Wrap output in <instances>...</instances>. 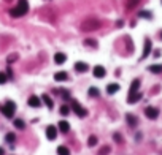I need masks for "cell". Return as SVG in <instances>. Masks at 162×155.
<instances>
[{"instance_id":"1","label":"cell","mask_w":162,"mask_h":155,"mask_svg":"<svg viewBox=\"0 0 162 155\" xmlns=\"http://www.w3.org/2000/svg\"><path fill=\"white\" fill-rule=\"evenodd\" d=\"M27 11H29V3H27V0H19L18 6L10 10V15H11L13 18H21V16L25 15Z\"/></svg>"},{"instance_id":"2","label":"cell","mask_w":162,"mask_h":155,"mask_svg":"<svg viewBox=\"0 0 162 155\" xmlns=\"http://www.w3.org/2000/svg\"><path fill=\"white\" fill-rule=\"evenodd\" d=\"M0 109H2V112H3V116L5 117H8V119H11L13 116H15V111H16V103L15 101H11V100H8L2 108H0Z\"/></svg>"},{"instance_id":"3","label":"cell","mask_w":162,"mask_h":155,"mask_svg":"<svg viewBox=\"0 0 162 155\" xmlns=\"http://www.w3.org/2000/svg\"><path fill=\"white\" fill-rule=\"evenodd\" d=\"M72 108H73L75 114H76L78 117H86V116H88V111H86L83 106H81L76 100H73V101H72Z\"/></svg>"},{"instance_id":"4","label":"cell","mask_w":162,"mask_h":155,"mask_svg":"<svg viewBox=\"0 0 162 155\" xmlns=\"http://www.w3.org/2000/svg\"><path fill=\"white\" fill-rule=\"evenodd\" d=\"M46 138L49 139V141H54L57 138V128L54 125H49L48 128H46Z\"/></svg>"},{"instance_id":"5","label":"cell","mask_w":162,"mask_h":155,"mask_svg":"<svg viewBox=\"0 0 162 155\" xmlns=\"http://www.w3.org/2000/svg\"><path fill=\"white\" fill-rule=\"evenodd\" d=\"M145 114H146V117L148 119H157V116H159V111L156 109V108H146L145 109Z\"/></svg>"},{"instance_id":"6","label":"cell","mask_w":162,"mask_h":155,"mask_svg":"<svg viewBox=\"0 0 162 155\" xmlns=\"http://www.w3.org/2000/svg\"><path fill=\"white\" fill-rule=\"evenodd\" d=\"M150 52H151V40L146 38L145 40V49H143V54H142V59H146L148 55H150Z\"/></svg>"},{"instance_id":"7","label":"cell","mask_w":162,"mask_h":155,"mask_svg":"<svg viewBox=\"0 0 162 155\" xmlns=\"http://www.w3.org/2000/svg\"><path fill=\"white\" fill-rule=\"evenodd\" d=\"M142 98V93L140 92H133V93H129V98H127V103L129 105H133V103H137L138 100Z\"/></svg>"},{"instance_id":"8","label":"cell","mask_w":162,"mask_h":155,"mask_svg":"<svg viewBox=\"0 0 162 155\" xmlns=\"http://www.w3.org/2000/svg\"><path fill=\"white\" fill-rule=\"evenodd\" d=\"M75 70H76L78 73H86L88 70H89V65L84 63V62H76L75 63Z\"/></svg>"},{"instance_id":"9","label":"cell","mask_w":162,"mask_h":155,"mask_svg":"<svg viewBox=\"0 0 162 155\" xmlns=\"http://www.w3.org/2000/svg\"><path fill=\"white\" fill-rule=\"evenodd\" d=\"M105 75H106V70L103 67H100V65L94 67V76L96 78H105Z\"/></svg>"},{"instance_id":"10","label":"cell","mask_w":162,"mask_h":155,"mask_svg":"<svg viewBox=\"0 0 162 155\" xmlns=\"http://www.w3.org/2000/svg\"><path fill=\"white\" fill-rule=\"evenodd\" d=\"M27 103H29V106H32V108H38V106H42V98H38V97L32 95Z\"/></svg>"},{"instance_id":"11","label":"cell","mask_w":162,"mask_h":155,"mask_svg":"<svg viewBox=\"0 0 162 155\" xmlns=\"http://www.w3.org/2000/svg\"><path fill=\"white\" fill-rule=\"evenodd\" d=\"M65 60H67V55L64 52H56V54H54V62H56L57 65L65 63Z\"/></svg>"},{"instance_id":"12","label":"cell","mask_w":162,"mask_h":155,"mask_svg":"<svg viewBox=\"0 0 162 155\" xmlns=\"http://www.w3.org/2000/svg\"><path fill=\"white\" fill-rule=\"evenodd\" d=\"M59 131L69 133V131H70V123L67 122V120H61V122H59Z\"/></svg>"},{"instance_id":"13","label":"cell","mask_w":162,"mask_h":155,"mask_svg":"<svg viewBox=\"0 0 162 155\" xmlns=\"http://www.w3.org/2000/svg\"><path fill=\"white\" fill-rule=\"evenodd\" d=\"M118 90H119V84H116V82L108 84V86H106V92H108V95H113V93H116Z\"/></svg>"},{"instance_id":"14","label":"cell","mask_w":162,"mask_h":155,"mask_svg":"<svg viewBox=\"0 0 162 155\" xmlns=\"http://www.w3.org/2000/svg\"><path fill=\"white\" fill-rule=\"evenodd\" d=\"M126 120L129 122V125H130V127H135V125L138 123V119L135 117L133 114H126Z\"/></svg>"},{"instance_id":"15","label":"cell","mask_w":162,"mask_h":155,"mask_svg":"<svg viewBox=\"0 0 162 155\" xmlns=\"http://www.w3.org/2000/svg\"><path fill=\"white\" fill-rule=\"evenodd\" d=\"M138 87H140V79H133V81H132V84H130V90H129V93L137 92V90H138Z\"/></svg>"},{"instance_id":"16","label":"cell","mask_w":162,"mask_h":155,"mask_svg":"<svg viewBox=\"0 0 162 155\" xmlns=\"http://www.w3.org/2000/svg\"><path fill=\"white\" fill-rule=\"evenodd\" d=\"M67 78H69V76H67L65 71H59V73L54 75V79H56L57 82H61V81H67Z\"/></svg>"},{"instance_id":"17","label":"cell","mask_w":162,"mask_h":155,"mask_svg":"<svg viewBox=\"0 0 162 155\" xmlns=\"http://www.w3.org/2000/svg\"><path fill=\"white\" fill-rule=\"evenodd\" d=\"M42 100H43V103H45V105H46V106H48L49 109H51V108L54 106V103H52V100H51V98H49L48 95H43V97H42Z\"/></svg>"},{"instance_id":"18","label":"cell","mask_w":162,"mask_h":155,"mask_svg":"<svg viewBox=\"0 0 162 155\" xmlns=\"http://www.w3.org/2000/svg\"><path fill=\"white\" fill-rule=\"evenodd\" d=\"M148 70H150L151 73H160L162 71V65H151V67H148Z\"/></svg>"},{"instance_id":"19","label":"cell","mask_w":162,"mask_h":155,"mask_svg":"<svg viewBox=\"0 0 162 155\" xmlns=\"http://www.w3.org/2000/svg\"><path fill=\"white\" fill-rule=\"evenodd\" d=\"M57 155H70V150L65 146H59L57 147Z\"/></svg>"},{"instance_id":"20","label":"cell","mask_w":162,"mask_h":155,"mask_svg":"<svg viewBox=\"0 0 162 155\" xmlns=\"http://www.w3.org/2000/svg\"><path fill=\"white\" fill-rule=\"evenodd\" d=\"M88 93H89V97H99V95H100V90H99L97 87H91Z\"/></svg>"},{"instance_id":"21","label":"cell","mask_w":162,"mask_h":155,"mask_svg":"<svg viewBox=\"0 0 162 155\" xmlns=\"http://www.w3.org/2000/svg\"><path fill=\"white\" fill-rule=\"evenodd\" d=\"M61 114H62V116H69V114H70V108L67 106V105L61 106Z\"/></svg>"},{"instance_id":"22","label":"cell","mask_w":162,"mask_h":155,"mask_svg":"<svg viewBox=\"0 0 162 155\" xmlns=\"http://www.w3.org/2000/svg\"><path fill=\"white\" fill-rule=\"evenodd\" d=\"M96 144H97V136H89V139H88V146L94 147Z\"/></svg>"},{"instance_id":"23","label":"cell","mask_w":162,"mask_h":155,"mask_svg":"<svg viewBox=\"0 0 162 155\" xmlns=\"http://www.w3.org/2000/svg\"><path fill=\"white\" fill-rule=\"evenodd\" d=\"M138 16H140V18H146V19H151V18H153V15H151L150 11H140Z\"/></svg>"},{"instance_id":"24","label":"cell","mask_w":162,"mask_h":155,"mask_svg":"<svg viewBox=\"0 0 162 155\" xmlns=\"http://www.w3.org/2000/svg\"><path fill=\"white\" fill-rule=\"evenodd\" d=\"M15 127H16V128H19V130H22L24 127H25V123H24L21 119H16V120H15Z\"/></svg>"},{"instance_id":"25","label":"cell","mask_w":162,"mask_h":155,"mask_svg":"<svg viewBox=\"0 0 162 155\" xmlns=\"http://www.w3.org/2000/svg\"><path fill=\"white\" fill-rule=\"evenodd\" d=\"M5 139H7V143H15V139H16V135H15V133H8Z\"/></svg>"},{"instance_id":"26","label":"cell","mask_w":162,"mask_h":155,"mask_svg":"<svg viewBox=\"0 0 162 155\" xmlns=\"http://www.w3.org/2000/svg\"><path fill=\"white\" fill-rule=\"evenodd\" d=\"M8 81V75L7 73H0V84H5Z\"/></svg>"},{"instance_id":"27","label":"cell","mask_w":162,"mask_h":155,"mask_svg":"<svg viewBox=\"0 0 162 155\" xmlns=\"http://www.w3.org/2000/svg\"><path fill=\"white\" fill-rule=\"evenodd\" d=\"M84 45H86V46H94V48L97 46V43H96L94 40H86V41H84Z\"/></svg>"},{"instance_id":"28","label":"cell","mask_w":162,"mask_h":155,"mask_svg":"<svg viewBox=\"0 0 162 155\" xmlns=\"http://www.w3.org/2000/svg\"><path fill=\"white\" fill-rule=\"evenodd\" d=\"M137 2H138V0H129L127 6H129V8H132V6H135V5H137Z\"/></svg>"},{"instance_id":"29","label":"cell","mask_w":162,"mask_h":155,"mask_svg":"<svg viewBox=\"0 0 162 155\" xmlns=\"http://www.w3.org/2000/svg\"><path fill=\"white\" fill-rule=\"evenodd\" d=\"M115 139H116V143H123V138H121L119 133H115Z\"/></svg>"},{"instance_id":"30","label":"cell","mask_w":162,"mask_h":155,"mask_svg":"<svg viewBox=\"0 0 162 155\" xmlns=\"http://www.w3.org/2000/svg\"><path fill=\"white\" fill-rule=\"evenodd\" d=\"M108 152H110V147H103V150H102V152H99V153H100V155H106Z\"/></svg>"},{"instance_id":"31","label":"cell","mask_w":162,"mask_h":155,"mask_svg":"<svg viewBox=\"0 0 162 155\" xmlns=\"http://www.w3.org/2000/svg\"><path fill=\"white\" fill-rule=\"evenodd\" d=\"M3 153H5V150H3L2 147H0V155H3Z\"/></svg>"},{"instance_id":"32","label":"cell","mask_w":162,"mask_h":155,"mask_svg":"<svg viewBox=\"0 0 162 155\" xmlns=\"http://www.w3.org/2000/svg\"><path fill=\"white\" fill-rule=\"evenodd\" d=\"M160 37H162V33H160Z\"/></svg>"}]
</instances>
